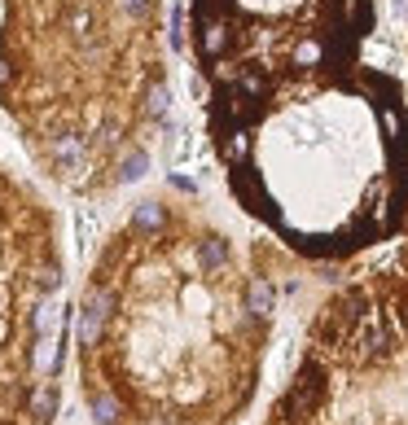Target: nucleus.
<instances>
[{
	"label": "nucleus",
	"mask_w": 408,
	"mask_h": 425,
	"mask_svg": "<svg viewBox=\"0 0 408 425\" xmlns=\"http://www.w3.org/2000/svg\"><path fill=\"white\" fill-rule=\"evenodd\" d=\"M132 223L141 233H154L159 223H163V206H154V202H145V206H136V215H132Z\"/></svg>",
	"instance_id": "f257e3e1"
},
{
	"label": "nucleus",
	"mask_w": 408,
	"mask_h": 425,
	"mask_svg": "<svg viewBox=\"0 0 408 425\" xmlns=\"http://www.w3.org/2000/svg\"><path fill=\"white\" fill-rule=\"evenodd\" d=\"M9 74H14V66H9V57H0V88L9 84Z\"/></svg>",
	"instance_id": "20e7f679"
},
{
	"label": "nucleus",
	"mask_w": 408,
	"mask_h": 425,
	"mask_svg": "<svg viewBox=\"0 0 408 425\" xmlns=\"http://www.w3.org/2000/svg\"><path fill=\"white\" fill-rule=\"evenodd\" d=\"M127 5V13H145V0H123Z\"/></svg>",
	"instance_id": "39448f33"
},
{
	"label": "nucleus",
	"mask_w": 408,
	"mask_h": 425,
	"mask_svg": "<svg viewBox=\"0 0 408 425\" xmlns=\"http://www.w3.org/2000/svg\"><path fill=\"white\" fill-rule=\"evenodd\" d=\"M149 114H167V88H154V92H149Z\"/></svg>",
	"instance_id": "7ed1b4c3"
},
{
	"label": "nucleus",
	"mask_w": 408,
	"mask_h": 425,
	"mask_svg": "<svg viewBox=\"0 0 408 425\" xmlns=\"http://www.w3.org/2000/svg\"><path fill=\"white\" fill-rule=\"evenodd\" d=\"M141 176H145V154H127L123 167H119V180L132 184V180H141Z\"/></svg>",
	"instance_id": "f03ea898"
}]
</instances>
